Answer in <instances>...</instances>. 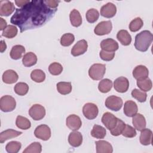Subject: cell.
<instances>
[{"label":"cell","instance_id":"1","mask_svg":"<svg viewBox=\"0 0 153 153\" xmlns=\"http://www.w3.org/2000/svg\"><path fill=\"white\" fill-rule=\"evenodd\" d=\"M57 9L49 8L44 1H30L21 8H17L11 17V23L19 27L20 32L41 26L49 20Z\"/></svg>","mask_w":153,"mask_h":153},{"label":"cell","instance_id":"2","mask_svg":"<svg viewBox=\"0 0 153 153\" xmlns=\"http://www.w3.org/2000/svg\"><path fill=\"white\" fill-rule=\"evenodd\" d=\"M153 39L152 33L147 30H143L135 36L134 47L136 50L145 52L148 50Z\"/></svg>","mask_w":153,"mask_h":153},{"label":"cell","instance_id":"3","mask_svg":"<svg viewBox=\"0 0 153 153\" xmlns=\"http://www.w3.org/2000/svg\"><path fill=\"white\" fill-rule=\"evenodd\" d=\"M106 72V66L104 64H93L88 70L89 76L93 80H100Z\"/></svg>","mask_w":153,"mask_h":153},{"label":"cell","instance_id":"4","mask_svg":"<svg viewBox=\"0 0 153 153\" xmlns=\"http://www.w3.org/2000/svg\"><path fill=\"white\" fill-rule=\"evenodd\" d=\"M16 106V100L13 97L10 95H5L0 99L1 110L5 112L13 111Z\"/></svg>","mask_w":153,"mask_h":153},{"label":"cell","instance_id":"5","mask_svg":"<svg viewBox=\"0 0 153 153\" xmlns=\"http://www.w3.org/2000/svg\"><path fill=\"white\" fill-rule=\"evenodd\" d=\"M123 100L121 97L116 96H110L105 100V106L107 108L114 111H119L123 106Z\"/></svg>","mask_w":153,"mask_h":153},{"label":"cell","instance_id":"6","mask_svg":"<svg viewBox=\"0 0 153 153\" xmlns=\"http://www.w3.org/2000/svg\"><path fill=\"white\" fill-rule=\"evenodd\" d=\"M29 114L33 120H41L45 115V109L39 104H34L29 109Z\"/></svg>","mask_w":153,"mask_h":153},{"label":"cell","instance_id":"7","mask_svg":"<svg viewBox=\"0 0 153 153\" xmlns=\"http://www.w3.org/2000/svg\"><path fill=\"white\" fill-rule=\"evenodd\" d=\"M82 113L84 116L88 120H93L97 117L99 109L96 104L87 103L82 108Z\"/></svg>","mask_w":153,"mask_h":153},{"label":"cell","instance_id":"8","mask_svg":"<svg viewBox=\"0 0 153 153\" xmlns=\"http://www.w3.org/2000/svg\"><path fill=\"white\" fill-rule=\"evenodd\" d=\"M36 137L42 140H47L51 137V130L46 124H41L37 126L34 131Z\"/></svg>","mask_w":153,"mask_h":153},{"label":"cell","instance_id":"9","mask_svg":"<svg viewBox=\"0 0 153 153\" xmlns=\"http://www.w3.org/2000/svg\"><path fill=\"white\" fill-rule=\"evenodd\" d=\"M112 22L110 20L102 21L96 25L94 32L96 35L101 36L109 33L112 30Z\"/></svg>","mask_w":153,"mask_h":153},{"label":"cell","instance_id":"10","mask_svg":"<svg viewBox=\"0 0 153 153\" xmlns=\"http://www.w3.org/2000/svg\"><path fill=\"white\" fill-rule=\"evenodd\" d=\"M118 120V118L109 112L104 113L102 117V123L104 124L106 128L109 130H112L115 127L117 124Z\"/></svg>","mask_w":153,"mask_h":153},{"label":"cell","instance_id":"11","mask_svg":"<svg viewBox=\"0 0 153 153\" xmlns=\"http://www.w3.org/2000/svg\"><path fill=\"white\" fill-rule=\"evenodd\" d=\"M66 124L70 130L75 131L80 128L82 125V122L79 117L75 114H72L67 117Z\"/></svg>","mask_w":153,"mask_h":153},{"label":"cell","instance_id":"12","mask_svg":"<svg viewBox=\"0 0 153 153\" xmlns=\"http://www.w3.org/2000/svg\"><path fill=\"white\" fill-rule=\"evenodd\" d=\"M129 87V81L128 79L124 76H120L117 78L114 82V87L115 90L119 93H125L127 91Z\"/></svg>","mask_w":153,"mask_h":153},{"label":"cell","instance_id":"13","mask_svg":"<svg viewBox=\"0 0 153 153\" xmlns=\"http://www.w3.org/2000/svg\"><path fill=\"white\" fill-rule=\"evenodd\" d=\"M88 48L87 42L85 39L78 41L71 50V54L75 57L83 54L86 52Z\"/></svg>","mask_w":153,"mask_h":153},{"label":"cell","instance_id":"14","mask_svg":"<svg viewBox=\"0 0 153 153\" xmlns=\"http://www.w3.org/2000/svg\"><path fill=\"white\" fill-rule=\"evenodd\" d=\"M15 10L14 4L9 1H0V15L1 16H8Z\"/></svg>","mask_w":153,"mask_h":153},{"label":"cell","instance_id":"15","mask_svg":"<svg viewBox=\"0 0 153 153\" xmlns=\"http://www.w3.org/2000/svg\"><path fill=\"white\" fill-rule=\"evenodd\" d=\"M116 13V6L111 2H108L103 5L100 8V15L106 18L113 17Z\"/></svg>","mask_w":153,"mask_h":153},{"label":"cell","instance_id":"16","mask_svg":"<svg viewBox=\"0 0 153 153\" xmlns=\"http://www.w3.org/2000/svg\"><path fill=\"white\" fill-rule=\"evenodd\" d=\"M100 47L102 50L114 52L118 49V44L117 41L112 38H107L102 41L100 42Z\"/></svg>","mask_w":153,"mask_h":153},{"label":"cell","instance_id":"17","mask_svg":"<svg viewBox=\"0 0 153 153\" xmlns=\"http://www.w3.org/2000/svg\"><path fill=\"white\" fill-rule=\"evenodd\" d=\"M149 71L148 68L143 65H138L133 71V76L137 79L140 80L148 78Z\"/></svg>","mask_w":153,"mask_h":153},{"label":"cell","instance_id":"18","mask_svg":"<svg viewBox=\"0 0 153 153\" xmlns=\"http://www.w3.org/2000/svg\"><path fill=\"white\" fill-rule=\"evenodd\" d=\"M132 117V123L135 129L138 131H142L146 127V120L143 115L141 114H136Z\"/></svg>","mask_w":153,"mask_h":153},{"label":"cell","instance_id":"19","mask_svg":"<svg viewBox=\"0 0 153 153\" xmlns=\"http://www.w3.org/2000/svg\"><path fill=\"white\" fill-rule=\"evenodd\" d=\"M69 143L74 147L79 146L82 142V135L77 130L70 133L68 137Z\"/></svg>","mask_w":153,"mask_h":153},{"label":"cell","instance_id":"20","mask_svg":"<svg viewBox=\"0 0 153 153\" xmlns=\"http://www.w3.org/2000/svg\"><path fill=\"white\" fill-rule=\"evenodd\" d=\"M97 153H112L113 148L111 144L105 140H100L95 142Z\"/></svg>","mask_w":153,"mask_h":153},{"label":"cell","instance_id":"21","mask_svg":"<svg viewBox=\"0 0 153 153\" xmlns=\"http://www.w3.org/2000/svg\"><path fill=\"white\" fill-rule=\"evenodd\" d=\"M138 108L137 104L132 100H127L125 102L124 105V113L128 117H133L137 114Z\"/></svg>","mask_w":153,"mask_h":153},{"label":"cell","instance_id":"22","mask_svg":"<svg viewBox=\"0 0 153 153\" xmlns=\"http://www.w3.org/2000/svg\"><path fill=\"white\" fill-rule=\"evenodd\" d=\"M2 78L4 82L8 84H11L17 81L19 76L16 72L14 70L8 69L4 72Z\"/></svg>","mask_w":153,"mask_h":153},{"label":"cell","instance_id":"23","mask_svg":"<svg viewBox=\"0 0 153 153\" xmlns=\"http://www.w3.org/2000/svg\"><path fill=\"white\" fill-rule=\"evenodd\" d=\"M22 134V133L21 131H19L13 129H7L1 133L0 143H3L7 140L17 137Z\"/></svg>","mask_w":153,"mask_h":153},{"label":"cell","instance_id":"24","mask_svg":"<svg viewBox=\"0 0 153 153\" xmlns=\"http://www.w3.org/2000/svg\"><path fill=\"white\" fill-rule=\"evenodd\" d=\"M140 142L143 145H149L152 143V132L149 128H144L141 131L140 136Z\"/></svg>","mask_w":153,"mask_h":153},{"label":"cell","instance_id":"25","mask_svg":"<svg viewBox=\"0 0 153 153\" xmlns=\"http://www.w3.org/2000/svg\"><path fill=\"white\" fill-rule=\"evenodd\" d=\"M117 38L124 46H127L130 44L131 42V36L126 30H120L117 34Z\"/></svg>","mask_w":153,"mask_h":153},{"label":"cell","instance_id":"26","mask_svg":"<svg viewBox=\"0 0 153 153\" xmlns=\"http://www.w3.org/2000/svg\"><path fill=\"white\" fill-rule=\"evenodd\" d=\"M37 62V57L32 52L26 53L22 59L23 65L26 67H30L35 65Z\"/></svg>","mask_w":153,"mask_h":153},{"label":"cell","instance_id":"27","mask_svg":"<svg viewBox=\"0 0 153 153\" xmlns=\"http://www.w3.org/2000/svg\"><path fill=\"white\" fill-rule=\"evenodd\" d=\"M71 25L74 27H79L82 24V17L79 12L76 10H72L69 14Z\"/></svg>","mask_w":153,"mask_h":153},{"label":"cell","instance_id":"28","mask_svg":"<svg viewBox=\"0 0 153 153\" xmlns=\"http://www.w3.org/2000/svg\"><path fill=\"white\" fill-rule=\"evenodd\" d=\"M25 52V47L22 45H14L10 51V55L11 59L18 60L22 58L23 54Z\"/></svg>","mask_w":153,"mask_h":153},{"label":"cell","instance_id":"29","mask_svg":"<svg viewBox=\"0 0 153 153\" xmlns=\"http://www.w3.org/2000/svg\"><path fill=\"white\" fill-rule=\"evenodd\" d=\"M106 134V129L103 127L97 124H94L91 131V135L96 139H103Z\"/></svg>","mask_w":153,"mask_h":153},{"label":"cell","instance_id":"30","mask_svg":"<svg viewBox=\"0 0 153 153\" xmlns=\"http://www.w3.org/2000/svg\"><path fill=\"white\" fill-rule=\"evenodd\" d=\"M16 124L18 128L22 130H27L31 127L30 121L27 118L21 115L17 117Z\"/></svg>","mask_w":153,"mask_h":153},{"label":"cell","instance_id":"31","mask_svg":"<svg viewBox=\"0 0 153 153\" xmlns=\"http://www.w3.org/2000/svg\"><path fill=\"white\" fill-rule=\"evenodd\" d=\"M57 90L61 94H68L72 91L71 83L70 82H59L57 84Z\"/></svg>","mask_w":153,"mask_h":153},{"label":"cell","instance_id":"32","mask_svg":"<svg viewBox=\"0 0 153 153\" xmlns=\"http://www.w3.org/2000/svg\"><path fill=\"white\" fill-rule=\"evenodd\" d=\"M112 87V81L108 78L101 80L98 85V89L102 93L109 92Z\"/></svg>","mask_w":153,"mask_h":153},{"label":"cell","instance_id":"33","mask_svg":"<svg viewBox=\"0 0 153 153\" xmlns=\"http://www.w3.org/2000/svg\"><path fill=\"white\" fill-rule=\"evenodd\" d=\"M137 85L143 91H149L152 88V83L151 80L148 78H145L140 80H137Z\"/></svg>","mask_w":153,"mask_h":153},{"label":"cell","instance_id":"34","mask_svg":"<svg viewBox=\"0 0 153 153\" xmlns=\"http://www.w3.org/2000/svg\"><path fill=\"white\" fill-rule=\"evenodd\" d=\"M17 28L14 25H10L3 30L2 35L7 38H13L17 35Z\"/></svg>","mask_w":153,"mask_h":153},{"label":"cell","instance_id":"35","mask_svg":"<svg viewBox=\"0 0 153 153\" xmlns=\"http://www.w3.org/2000/svg\"><path fill=\"white\" fill-rule=\"evenodd\" d=\"M30 78L36 82H42L45 79V74L41 69H34L30 74Z\"/></svg>","mask_w":153,"mask_h":153},{"label":"cell","instance_id":"36","mask_svg":"<svg viewBox=\"0 0 153 153\" xmlns=\"http://www.w3.org/2000/svg\"><path fill=\"white\" fill-rule=\"evenodd\" d=\"M15 93L19 96H24L29 91V86L25 82H18L14 88Z\"/></svg>","mask_w":153,"mask_h":153},{"label":"cell","instance_id":"37","mask_svg":"<svg viewBox=\"0 0 153 153\" xmlns=\"http://www.w3.org/2000/svg\"><path fill=\"white\" fill-rule=\"evenodd\" d=\"M22 144L17 141H11L5 146V149L8 153H17L21 149Z\"/></svg>","mask_w":153,"mask_h":153},{"label":"cell","instance_id":"38","mask_svg":"<svg viewBox=\"0 0 153 153\" xmlns=\"http://www.w3.org/2000/svg\"><path fill=\"white\" fill-rule=\"evenodd\" d=\"M85 17L88 22L90 23H93L96 22L99 19V13L96 9L91 8L86 12Z\"/></svg>","mask_w":153,"mask_h":153},{"label":"cell","instance_id":"39","mask_svg":"<svg viewBox=\"0 0 153 153\" xmlns=\"http://www.w3.org/2000/svg\"><path fill=\"white\" fill-rule=\"evenodd\" d=\"M42 151V146L39 142H35L29 145L23 153H40Z\"/></svg>","mask_w":153,"mask_h":153},{"label":"cell","instance_id":"40","mask_svg":"<svg viewBox=\"0 0 153 153\" xmlns=\"http://www.w3.org/2000/svg\"><path fill=\"white\" fill-rule=\"evenodd\" d=\"M75 40V36L72 33H66L63 34L60 38V44L64 47L71 45Z\"/></svg>","mask_w":153,"mask_h":153},{"label":"cell","instance_id":"41","mask_svg":"<svg viewBox=\"0 0 153 153\" xmlns=\"http://www.w3.org/2000/svg\"><path fill=\"white\" fill-rule=\"evenodd\" d=\"M143 25V20L140 17H136L130 23L129 29L131 32H137L142 28Z\"/></svg>","mask_w":153,"mask_h":153},{"label":"cell","instance_id":"42","mask_svg":"<svg viewBox=\"0 0 153 153\" xmlns=\"http://www.w3.org/2000/svg\"><path fill=\"white\" fill-rule=\"evenodd\" d=\"M131 96L133 97H134L140 102H145L147 98V94L146 93V92L141 91L137 88L132 90Z\"/></svg>","mask_w":153,"mask_h":153},{"label":"cell","instance_id":"43","mask_svg":"<svg viewBox=\"0 0 153 153\" xmlns=\"http://www.w3.org/2000/svg\"><path fill=\"white\" fill-rule=\"evenodd\" d=\"M48 71L51 75H58L62 73L63 71V67L61 64L57 62H54L50 65L48 67Z\"/></svg>","mask_w":153,"mask_h":153},{"label":"cell","instance_id":"44","mask_svg":"<svg viewBox=\"0 0 153 153\" xmlns=\"http://www.w3.org/2000/svg\"><path fill=\"white\" fill-rule=\"evenodd\" d=\"M125 125L126 124L124 123V122L118 118L117 124L115 126V127L112 130H110L111 134L114 136H118L121 134V133L125 127Z\"/></svg>","mask_w":153,"mask_h":153},{"label":"cell","instance_id":"45","mask_svg":"<svg viewBox=\"0 0 153 153\" xmlns=\"http://www.w3.org/2000/svg\"><path fill=\"white\" fill-rule=\"evenodd\" d=\"M136 134L137 133L135 128L128 124L125 125V127L121 133V134L123 136L128 138L134 137L136 136Z\"/></svg>","mask_w":153,"mask_h":153},{"label":"cell","instance_id":"46","mask_svg":"<svg viewBox=\"0 0 153 153\" xmlns=\"http://www.w3.org/2000/svg\"><path fill=\"white\" fill-rule=\"evenodd\" d=\"M99 56H100V57L104 61H111L114 58L115 53L106 51L102 50L100 51Z\"/></svg>","mask_w":153,"mask_h":153},{"label":"cell","instance_id":"47","mask_svg":"<svg viewBox=\"0 0 153 153\" xmlns=\"http://www.w3.org/2000/svg\"><path fill=\"white\" fill-rule=\"evenodd\" d=\"M46 5L51 9H57L60 1H54V0H44Z\"/></svg>","mask_w":153,"mask_h":153},{"label":"cell","instance_id":"48","mask_svg":"<svg viewBox=\"0 0 153 153\" xmlns=\"http://www.w3.org/2000/svg\"><path fill=\"white\" fill-rule=\"evenodd\" d=\"M30 1H28V0H26V1H15V3L19 7H24L25 5H26L27 3L29 2Z\"/></svg>","mask_w":153,"mask_h":153},{"label":"cell","instance_id":"49","mask_svg":"<svg viewBox=\"0 0 153 153\" xmlns=\"http://www.w3.org/2000/svg\"><path fill=\"white\" fill-rule=\"evenodd\" d=\"M0 23H1V27H0V30H4L7 26V22L2 19V17L0 18Z\"/></svg>","mask_w":153,"mask_h":153},{"label":"cell","instance_id":"50","mask_svg":"<svg viewBox=\"0 0 153 153\" xmlns=\"http://www.w3.org/2000/svg\"><path fill=\"white\" fill-rule=\"evenodd\" d=\"M1 48H0V51H1V53H3L7 48V45L5 42L3 40H1Z\"/></svg>","mask_w":153,"mask_h":153}]
</instances>
